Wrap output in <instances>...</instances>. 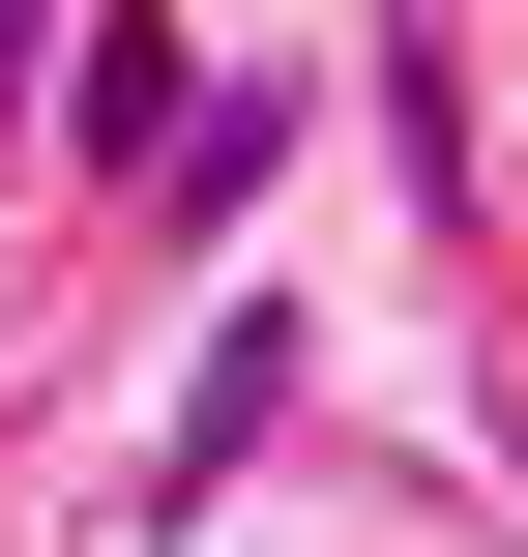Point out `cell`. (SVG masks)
<instances>
[{
  "mask_svg": "<svg viewBox=\"0 0 528 557\" xmlns=\"http://www.w3.org/2000/svg\"><path fill=\"white\" fill-rule=\"evenodd\" d=\"M265 382H294V323H206V382H176V441H147V499H206V470L265 441Z\"/></svg>",
  "mask_w": 528,
  "mask_h": 557,
  "instance_id": "1",
  "label": "cell"
}]
</instances>
